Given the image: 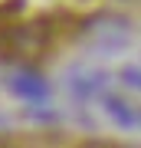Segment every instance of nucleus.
Instances as JSON below:
<instances>
[{"instance_id":"1","label":"nucleus","mask_w":141,"mask_h":148,"mask_svg":"<svg viewBox=\"0 0 141 148\" xmlns=\"http://www.w3.org/2000/svg\"><path fill=\"white\" fill-rule=\"evenodd\" d=\"M112 0H0V59L52 63L105 16Z\"/></svg>"},{"instance_id":"2","label":"nucleus","mask_w":141,"mask_h":148,"mask_svg":"<svg viewBox=\"0 0 141 148\" xmlns=\"http://www.w3.org/2000/svg\"><path fill=\"white\" fill-rule=\"evenodd\" d=\"M0 148H125L108 138H92V135H72V132H56V128H30V132H7L0 135Z\"/></svg>"}]
</instances>
